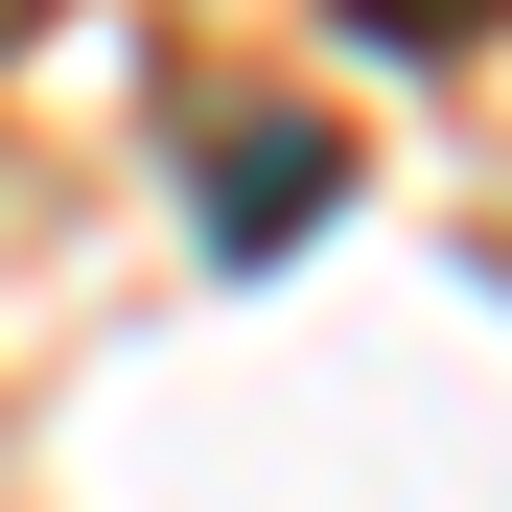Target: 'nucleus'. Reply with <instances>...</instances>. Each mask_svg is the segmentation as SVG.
<instances>
[{"label":"nucleus","mask_w":512,"mask_h":512,"mask_svg":"<svg viewBox=\"0 0 512 512\" xmlns=\"http://www.w3.org/2000/svg\"><path fill=\"white\" fill-rule=\"evenodd\" d=\"M303 210H326V140H303V117H233V163H210V233H233V256H280Z\"/></svg>","instance_id":"1"}]
</instances>
